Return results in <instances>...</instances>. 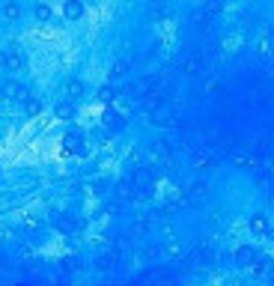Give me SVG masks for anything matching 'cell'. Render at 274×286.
Returning <instances> with one entry per match:
<instances>
[{
    "instance_id": "17",
    "label": "cell",
    "mask_w": 274,
    "mask_h": 286,
    "mask_svg": "<svg viewBox=\"0 0 274 286\" xmlns=\"http://www.w3.org/2000/svg\"><path fill=\"white\" fill-rule=\"evenodd\" d=\"M167 254H170V257H179V254H182V245H179V242H170V245H167Z\"/></svg>"
},
{
    "instance_id": "20",
    "label": "cell",
    "mask_w": 274,
    "mask_h": 286,
    "mask_svg": "<svg viewBox=\"0 0 274 286\" xmlns=\"http://www.w3.org/2000/svg\"><path fill=\"white\" fill-rule=\"evenodd\" d=\"M272 45H274V30H272Z\"/></svg>"
},
{
    "instance_id": "6",
    "label": "cell",
    "mask_w": 274,
    "mask_h": 286,
    "mask_svg": "<svg viewBox=\"0 0 274 286\" xmlns=\"http://www.w3.org/2000/svg\"><path fill=\"white\" fill-rule=\"evenodd\" d=\"M63 95H66V101L81 98V95H84V84H81V81H69V84L63 87Z\"/></svg>"
},
{
    "instance_id": "2",
    "label": "cell",
    "mask_w": 274,
    "mask_h": 286,
    "mask_svg": "<svg viewBox=\"0 0 274 286\" xmlns=\"http://www.w3.org/2000/svg\"><path fill=\"white\" fill-rule=\"evenodd\" d=\"M101 128H107L110 134H116V131L125 128V116H122L116 107H104V113H101Z\"/></svg>"
},
{
    "instance_id": "15",
    "label": "cell",
    "mask_w": 274,
    "mask_h": 286,
    "mask_svg": "<svg viewBox=\"0 0 274 286\" xmlns=\"http://www.w3.org/2000/svg\"><path fill=\"white\" fill-rule=\"evenodd\" d=\"M6 69H9V72H18V69H21V57H18V54H9Z\"/></svg>"
},
{
    "instance_id": "21",
    "label": "cell",
    "mask_w": 274,
    "mask_h": 286,
    "mask_svg": "<svg viewBox=\"0 0 274 286\" xmlns=\"http://www.w3.org/2000/svg\"><path fill=\"white\" fill-rule=\"evenodd\" d=\"M39 3H48V0H39Z\"/></svg>"
},
{
    "instance_id": "14",
    "label": "cell",
    "mask_w": 274,
    "mask_h": 286,
    "mask_svg": "<svg viewBox=\"0 0 274 286\" xmlns=\"http://www.w3.org/2000/svg\"><path fill=\"white\" fill-rule=\"evenodd\" d=\"M27 113L30 116H39L42 113V101L39 98H27Z\"/></svg>"
},
{
    "instance_id": "8",
    "label": "cell",
    "mask_w": 274,
    "mask_h": 286,
    "mask_svg": "<svg viewBox=\"0 0 274 286\" xmlns=\"http://www.w3.org/2000/svg\"><path fill=\"white\" fill-rule=\"evenodd\" d=\"M95 98H98L101 104H107V107H110V104H113V98H116V90H113L110 84H104V87H98V93H95Z\"/></svg>"
},
{
    "instance_id": "3",
    "label": "cell",
    "mask_w": 274,
    "mask_h": 286,
    "mask_svg": "<svg viewBox=\"0 0 274 286\" xmlns=\"http://www.w3.org/2000/svg\"><path fill=\"white\" fill-rule=\"evenodd\" d=\"M63 143H66V149H69V152H78V149L87 143V131H81V128H69V131H66V137H63Z\"/></svg>"
},
{
    "instance_id": "13",
    "label": "cell",
    "mask_w": 274,
    "mask_h": 286,
    "mask_svg": "<svg viewBox=\"0 0 274 286\" xmlns=\"http://www.w3.org/2000/svg\"><path fill=\"white\" fill-rule=\"evenodd\" d=\"M125 72H128V63H125V60H116V63H113V69H110V78H113V81H119Z\"/></svg>"
},
{
    "instance_id": "10",
    "label": "cell",
    "mask_w": 274,
    "mask_h": 286,
    "mask_svg": "<svg viewBox=\"0 0 274 286\" xmlns=\"http://www.w3.org/2000/svg\"><path fill=\"white\" fill-rule=\"evenodd\" d=\"M251 230H254V233H269V230H272V227H269V218H266V215H254V218H251Z\"/></svg>"
},
{
    "instance_id": "11",
    "label": "cell",
    "mask_w": 274,
    "mask_h": 286,
    "mask_svg": "<svg viewBox=\"0 0 274 286\" xmlns=\"http://www.w3.org/2000/svg\"><path fill=\"white\" fill-rule=\"evenodd\" d=\"M3 15H6L9 21H18V18H21V6H18V0H9V3L3 6Z\"/></svg>"
},
{
    "instance_id": "18",
    "label": "cell",
    "mask_w": 274,
    "mask_h": 286,
    "mask_svg": "<svg viewBox=\"0 0 274 286\" xmlns=\"http://www.w3.org/2000/svg\"><path fill=\"white\" fill-rule=\"evenodd\" d=\"M209 12H221V3L218 0H209Z\"/></svg>"
},
{
    "instance_id": "1",
    "label": "cell",
    "mask_w": 274,
    "mask_h": 286,
    "mask_svg": "<svg viewBox=\"0 0 274 286\" xmlns=\"http://www.w3.org/2000/svg\"><path fill=\"white\" fill-rule=\"evenodd\" d=\"M152 188H155L152 170H149V167H137V170H134V197H137V200H149V197H152Z\"/></svg>"
},
{
    "instance_id": "19",
    "label": "cell",
    "mask_w": 274,
    "mask_h": 286,
    "mask_svg": "<svg viewBox=\"0 0 274 286\" xmlns=\"http://www.w3.org/2000/svg\"><path fill=\"white\" fill-rule=\"evenodd\" d=\"M6 60H9V57H6V54L0 51V66H6Z\"/></svg>"
},
{
    "instance_id": "7",
    "label": "cell",
    "mask_w": 274,
    "mask_h": 286,
    "mask_svg": "<svg viewBox=\"0 0 274 286\" xmlns=\"http://www.w3.org/2000/svg\"><path fill=\"white\" fill-rule=\"evenodd\" d=\"M3 95H6V98H12V101L27 98V95H24V87H21V84H15V81H9V84L3 87Z\"/></svg>"
},
{
    "instance_id": "4",
    "label": "cell",
    "mask_w": 274,
    "mask_h": 286,
    "mask_svg": "<svg viewBox=\"0 0 274 286\" xmlns=\"http://www.w3.org/2000/svg\"><path fill=\"white\" fill-rule=\"evenodd\" d=\"M84 12H87L84 0H63V18L78 21V18H84Z\"/></svg>"
},
{
    "instance_id": "9",
    "label": "cell",
    "mask_w": 274,
    "mask_h": 286,
    "mask_svg": "<svg viewBox=\"0 0 274 286\" xmlns=\"http://www.w3.org/2000/svg\"><path fill=\"white\" fill-rule=\"evenodd\" d=\"M54 113H57V119H75V104L72 101H60Z\"/></svg>"
},
{
    "instance_id": "5",
    "label": "cell",
    "mask_w": 274,
    "mask_h": 286,
    "mask_svg": "<svg viewBox=\"0 0 274 286\" xmlns=\"http://www.w3.org/2000/svg\"><path fill=\"white\" fill-rule=\"evenodd\" d=\"M236 263H239L242 269H251V266L257 263V251H254L251 245H242V248L236 251Z\"/></svg>"
},
{
    "instance_id": "12",
    "label": "cell",
    "mask_w": 274,
    "mask_h": 286,
    "mask_svg": "<svg viewBox=\"0 0 274 286\" xmlns=\"http://www.w3.org/2000/svg\"><path fill=\"white\" fill-rule=\"evenodd\" d=\"M33 15H36V21H51V3H39V0H36Z\"/></svg>"
},
{
    "instance_id": "16",
    "label": "cell",
    "mask_w": 274,
    "mask_h": 286,
    "mask_svg": "<svg viewBox=\"0 0 274 286\" xmlns=\"http://www.w3.org/2000/svg\"><path fill=\"white\" fill-rule=\"evenodd\" d=\"M116 194H119V197H131L134 191H131V185H128V182H119V185H116Z\"/></svg>"
}]
</instances>
